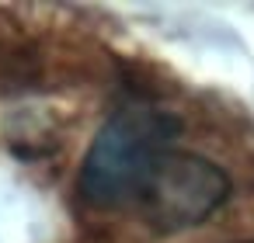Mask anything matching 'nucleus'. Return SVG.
I'll return each instance as SVG.
<instances>
[{"instance_id":"nucleus-1","label":"nucleus","mask_w":254,"mask_h":243,"mask_svg":"<svg viewBox=\"0 0 254 243\" xmlns=\"http://www.w3.org/2000/svg\"><path fill=\"white\" fill-rule=\"evenodd\" d=\"M178 122L160 108L115 111L80 167V194L94 208H115L143 194L160 160L174 149Z\"/></svg>"},{"instance_id":"nucleus-2","label":"nucleus","mask_w":254,"mask_h":243,"mask_svg":"<svg viewBox=\"0 0 254 243\" xmlns=\"http://www.w3.org/2000/svg\"><path fill=\"white\" fill-rule=\"evenodd\" d=\"M230 194V177L205 156L171 149L143 188L139 201L153 229L178 233L209 219Z\"/></svg>"}]
</instances>
